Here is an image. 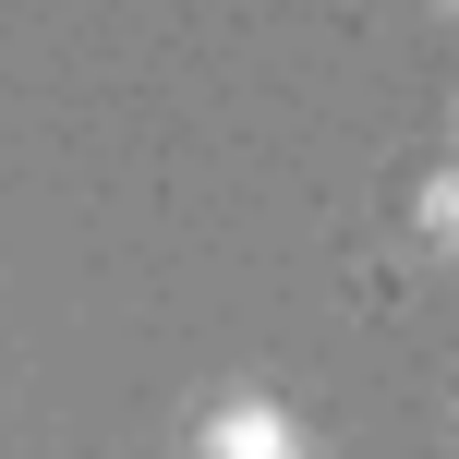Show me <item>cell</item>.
Wrapping results in <instances>:
<instances>
[{"label": "cell", "mask_w": 459, "mask_h": 459, "mask_svg": "<svg viewBox=\"0 0 459 459\" xmlns=\"http://www.w3.org/2000/svg\"><path fill=\"white\" fill-rule=\"evenodd\" d=\"M218 447H230V459H290V423H278V411H230Z\"/></svg>", "instance_id": "obj_1"}, {"label": "cell", "mask_w": 459, "mask_h": 459, "mask_svg": "<svg viewBox=\"0 0 459 459\" xmlns=\"http://www.w3.org/2000/svg\"><path fill=\"white\" fill-rule=\"evenodd\" d=\"M423 230H436V242H459V182L436 194V206H423Z\"/></svg>", "instance_id": "obj_2"}]
</instances>
